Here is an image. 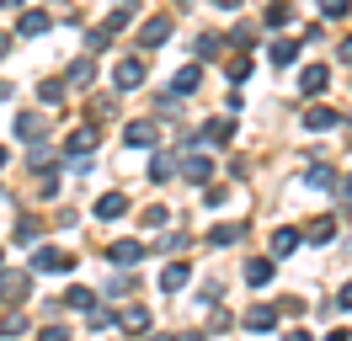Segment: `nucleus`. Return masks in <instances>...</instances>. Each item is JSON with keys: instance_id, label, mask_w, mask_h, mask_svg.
I'll return each mask as SVG.
<instances>
[{"instance_id": "17", "label": "nucleus", "mask_w": 352, "mask_h": 341, "mask_svg": "<svg viewBox=\"0 0 352 341\" xmlns=\"http://www.w3.org/2000/svg\"><path fill=\"white\" fill-rule=\"evenodd\" d=\"M336 123H342V118H336L331 107H309V112H305V128H309V133H331Z\"/></svg>"}, {"instance_id": "25", "label": "nucleus", "mask_w": 352, "mask_h": 341, "mask_svg": "<svg viewBox=\"0 0 352 341\" xmlns=\"http://www.w3.org/2000/svg\"><path fill=\"white\" fill-rule=\"evenodd\" d=\"M299 59V38H278L272 43V64H294Z\"/></svg>"}, {"instance_id": "5", "label": "nucleus", "mask_w": 352, "mask_h": 341, "mask_svg": "<svg viewBox=\"0 0 352 341\" xmlns=\"http://www.w3.org/2000/svg\"><path fill=\"white\" fill-rule=\"evenodd\" d=\"M176 170H182L192 187H208V176H214V160H208V155H187V160H182Z\"/></svg>"}, {"instance_id": "46", "label": "nucleus", "mask_w": 352, "mask_h": 341, "mask_svg": "<svg viewBox=\"0 0 352 341\" xmlns=\"http://www.w3.org/2000/svg\"><path fill=\"white\" fill-rule=\"evenodd\" d=\"M150 341H171V336H150Z\"/></svg>"}, {"instance_id": "39", "label": "nucleus", "mask_w": 352, "mask_h": 341, "mask_svg": "<svg viewBox=\"0 0 352 341\" xmlns=\"http://www.w3.org/2000/svg\"><path fill=\"white\" fill-rule=\"evenodd\" d=\"M326 341H352V331H342V325H336V331H331Z\"/></svg>"}, {"instance_id": "42", "label": "nucleus", "mask_w": 352, "mask_h": 341, "mask_svg": "<svg viewBox=\"0 0 352 341\" xmlns=\"http://www.w3.org/2000/svg\"><path fill=\"white\" fill-rule=\"evenodd\" d=\"M6 96H11V85H6V80H0V102H6Z\"/></svg>"}, {"instance_id": "23", "label": "nucleus", "mask_w": 352, "mask_h": 341, "mask_svg": "<svg viewBox=\"0 0 352 341\" xmlns=\"http://www.w3.org/2000/svg\"><path fill=\"white\" fill-rule=\"evenodd\" d=\"M245 283H251V288H267V283H272V261H262V256L245 261Z\"/></svg>"}, {"instance_id": "4", "label": "nucleus", "mask_w": 352, "mask_h": 341, "mask_svg": "<svg viewBox=\"0 0 352 341\" xmlns=\"http://www.w3.org/2000/svg\"><path fill=\"white\" fill-rule=\"evenodd\" d=\"M123 144H129V149H155V144H160V128H155V123H129V128H123Z\"/></svg>"}, {"instance_id": "32", "label": "nucleus", "mask_w": 352, "mask_h": 341, "mask_svg": "<svg viewBox=\"0 0 352 341\" xmlns=\"http://www.w3.org/2000/svg\"><path fill=\"white\" fill-rule=\"evenodd\" d=\"M192 48H198V59H214V54H219V48H224V38H198V43H192Z\"/></svg>"}, {"instance_id": "45", "label": "nucleus", "mask_w": 352, "mask_h": 341, "mask_svg": "<svg viewBox=\"0 0 352 341\" xmlns=\"http://www.w3.org/2000/svg\"><path fill=\"white\" fill-rule=\"evenodd\" d=\"M0 6H22V0H0Z\"/></svg>"}, {"instance_id": "8", "label": "nucleus", "mask_w": 352, "mask_h": 341, "mask_svg": "<svg viewBox=\"0 0 352 341\" xmlns=\"http://www.w3.org/2000/svg\"><path fill=\"white\" fill-rule=\"evenodd\" d=\"M187 283H192V267H187V261H171V267L160 272V294H182Z\"/></svg>"}, {"instance_id": "15", "label": "nucleus", "mask_w": 352, "mask_h": 341, "mask_svg": "<svg viewBox=\"0 0 352 341\" xmlns=\"http://www.w3.org/2000/svg\"><path fill=\"white\" fill-rule=\"evenodd\" d=\"M272 325H278V309H272V304H251V309H245V331H272Z\"/></svg>"}, {"instance_id": "27", "label": "nucleus", "mask_w": 352, "mask_h": 341, "mask_svg": "<svg viewBox=\"0 0 352 341\" xmlns=\"http://www.w3.org/2000/svg\"><path fill=\"white\" fill-rule=\"evenodd\" d=\"M176 176V160L171 155H155V166H150V182H171Z\"/></svg>"}, {"instance_id": "14", "label": "nucleus", "mask_w": 352, "mask_h": 341, "mask_svg": "<svg viewBox=\"0 0 352 341\" xmlns=\"http://www.w3.org/2000/svg\"><path fill=\"white\" fill-rule=\"evenodd\" d=\"M230 139H235V123H230V118H208V123H203V144H230Z\"/></svg>"}, {"instance_id": "19", "label": "nucleus", "mask_w": 352, "mask_h": 341, "mask_svg": "<svg viewBox=\"0 0 352 341\" xmlns=\"http://www.w3.org/2000/svg\"><path fill=\"white\" fill-rule=\"evenodd\" d=\"M16 139L38 144V139H43V118H38V112H22V118H16Z\"/></svg>"}, {"instance_id": "1", "label": "nucleus", "mask_w": 352, "mask_h": 341, "mask_svg": "<svg viewBox=\"0 0 352 341\" xmlns=\"http://www.w3.org/2000/svg\"><path fill=\"white\" fill-rule=\"evenodd\" d=\"M96 144H102V133H96V128H75V133H69L65 139V160H69V170H86L91 166V155H96Z\"/></svg>"}, {"instance_id": "9", "label": "nucleus", "mask_w": 352, "mask_h": 341, "mask_svg": "<svg viewBox=\"0 0 352 341\" xmlns=\"http://www.w3.org/2000/svg\"><path fill=\"white\" fill-rule=\"evenodd\" d=\"M91 213H96V219H107V224H112V219H123V213H129V197H123V192H102V197H96V208H91Z\"/></svg>"}, {"instance_id": "2", "label": "nucleus", "mask_w": 352, "mask_h": 341, "mask_svg": "<svg viewBox=\"0 0 352 341\" xmlns=\"http://www.w3.org/2000/svg\"><path fill=\"white\" fill-rule=\"evenodd\" d=\"M32 272H54V277H59V272H75V256H69V251H59V245H38V251H32Z\"/></svg>"}, {"instance_id": "35", "label": "nucleus", "mask_w": 352, "mask_h": 341, "mask_svg": "<svg viewBox=\"0 0 352 341\" xmlns=\"http://www.w3.org/2000/svg\"><path fill=\"white\" fill-rule=\"evenodd\" d=\"M123 27H129V11H112V16H107V27H102V32H123Z\"/></svg>"}, {"instance_id": "7", "label": "nucleus", "mask_w": 352, "mask_h": 341, "mask_svg": "<svg viewBox=\"0 0 352 341\" xmlns=\"http://www.w3.org/2000/svg\"><path fill=\"white\" fill-rule=\"evenodd\" d=\"M27 288H32V277H27V272H0V298H6V304H22Z\"/></svg>"}, {"instance_id": "40", "label": "nucleus", "mask_w": 352, "mask_h": 341, "mask_svg": "<svg viewBox=\"0 0 352 341\" xmlns=\"http://www.w3.org/2000/svg\"><path fill=\"white\" fill-rule=\"evenodd\" d=\"M283 341H315V336H309V331H288Z\"/></svg>"}, {"instance_id": "34", "label": "nucleus", "mask_w": 352, "mask_h": 341, "mask_svg": "<svg viewBox=\"0 0 352 341\" xmlns=\"http://www.w3.org/2000/svg\"><path fill=\"white\" fill-rule=\"evenodd\" d=\"M38 341H69V331H65V325H43V331H38Z\"/></svg>"}, {"instance_id": "10", "label": "nucleus", "mask_w": 352, "mask_h": 341, "mask_svg": "<svg viewBox=\"0 0 352 341\" xmlns=\"http://www.w3.org/2000/svg\"><path fill=\"white\" fill-rule=\"evenodd\" d=\"M107 256H112V267H139V261H144V245H139V240H118Z\"/></svg>"}, {"instance_id": "36", "label": "nucleus", "mask_w": 352, "mask_h": 341, "mask_svg": "<svg viewBox=\"0 0 352 341\" xmlns=\"http://www.w3.org/2000/svg\"><path fill=\"white\" fill-rule=\"evenodd\" d=\"M347 11V0H320V16H342Z\"/></svg>"}, {"instance_id": "28", "label": "nucleus", "mask_w": 352, "mask_h": 341, "mask_svg": "<svg viewBox=\"0 0 352 341\" xmlns=\"http://www.w3.org/2000/svg\"><path fill=\"white\" fill-rule=\"evenodd\" d=\"M305 182H309V187H320V192H326V187H336L331 166H309V170H305Z\"/></svg>"}, {"instance_id": "33", "label": "nucleus", "mask_w": 352, "mask_h": 341, "mask_svg": "<svg viewBox=\"0 0 352 341\" xmlns=\"http://www.w3.org/2000/svg\"><path fill=\"white\" fill-rule=\"evenodd\" d=\"M22 331H27L22 315H6V320H0V336H22Z\"/></svg>"}, {"instance_id": "6", "label": "nucleus", "mask_w": 352, "mask_h": 341, "mask_svg": "<svg viewBox=\"0 0 352 341\" xmlns=\"http://www.w3.org/2000/svg\"><path fill=\"white\" fill-rule=\"evenodd\" d=\"M166 38H171V16H150L139 27V48H160Z\"/></svg>"}, {"instance_id": "29", "label": "nucleus", "mask_w": 352, "mask_h": 341, "mask_svg": "<svg viewBox=\"0 0 352 341\" xmlns=\"http://www.w3.org/2000/svg\"><path fill=\"white\" fill-rule=\"evenodd\" d=\"M65 304H69V309H96V294H91V288H69Z\"/></svg>"}, {"instance_id": "11", "label": "nucleus", "mask_w": 352, "mask_h": 341, "mask_svg": "<svg viewBox=\"0 0 352 341\" xmlns=\"http://www.w3.org/2000/svg\"><path fill=\"white\" fill-rule=\"evenodd\" d=\"M326 80H331L326 64H305V75H299V91H305V96H320V91H326Z\"/></svg>"}, {"instance_id": "44", "label": "nucleus", "mask_w": 352, "mask_h": 341, "mask_svg": "<svg viewBox=\"0 0 352 341\" xmlns=\"http://www.w3.org/2000/svg\"><path fill=\"white\" fill-rule=\"evenodd\" d=\"M6 48H11V38H0V54H6Z\"/></svg>"}, {"instance_id": "30", "label": "nucleus", "mask_w": 352, "mask_h": 341, "mask_svg": "<svg viewBox=\"0 0 352 341\" xmlns=\"http://www.w3.org/2000/svg\"><path fill=\"white\" fill-rule=\"evenodd\" d=\"M166 219H171V208H160V203H155V208H144V213H139V224H144V230H160Z\"/></svg>"}, {"instance_id": "20", "label": "nucleus", "mask_w": 352, "mask_h": 341, "mask_svg": "<svg viewBox=\"0 0 352 341\" xmlns=\"http://www.w3.org/2000/svg\"><path fill=\"white\" fill-rule=\"evenodd\" d=\"M241 234H245V224H214V230H208V245L219 251V245H235Z\"/></svg>"}, {"instance_id": "37", "label": "nucleus", "mask_w": 352, "mask_h": 341, "mask_svg": "<svg viewBox=\"0 0 352 341\" xmlns=\"http://www.w3.org/2000/svg\"><path fill=\"white\" fill-rule=\"evenodd\" d=\"M208 6H219V11H241V0H208Z\"/></svg>"}, {"instance_id": "24", "label": "nucleus", "mask_w": 352, "mask_h": 341, "mask_svg": "<svg viewBox=\"0 0 352 341\" xmlns=\"http://www.w3.org/2000/svg\"><path fill=\"white\" fill-rule=\"evenodd\" d=\"M262 21L267 27H288V21H294V6H288V0H272V6L262 11Z\"/></svg>"}, {"instance_id": "21", "label": "nucleus", "mask_w": 352, "mask_h": 341, "mask_svg": "<svg viewBox=\"0 0 352 341\" xmlns=\"http://www.w3.org/2000/svg\"><path fill=\"white\" fill-rule=\"evenodd\" d=\"M299 240H305V230H278V234H272V256H294V251H299Z\"/></svg>"}, {"instance_id": "12", "label": "nucleus", "mask_w": 352, "mask_h": 341, "mask_svg": "<svg viewBox=\"0 0 352 341\" xmlns=\"http://www.w3.org/2000/svg\"><path fill=\"white\" fill-rule=\"evenodd\" d=\"M305 240H309V245H326V240H336V219H331V213L309 219V224H305Z\"/></svg>"}, {"instance_id": "38", "label": "nucleus", "mask_w": 352, "mask_h": 341, "mask_svg": "<svg viewBox=\"0 0 352 341\" xmlns=\"http://www.w3.org/2000/svg\"><path fill=\"white\" fill-rule=\"evenodd\" d=\"M336 304H342V309H352V283L342 288V298H336Z\"/></svg>"}, {"instance_id": "18", "label": "nucleus", "mask_w": 352, "mask_h": 341, "mask_svg": "<svg viewBox=\"0 0 352 341\" xmlns=\"http://www.w3.org/2000/svg\"><path fill=\"white\" fill-rule=\"evenodd\" d=\"M65 80H69V85H91V80H96V59H91V54H80V59L69 64Z\"/></svg>"}, {"instance_id": "41", "label": "nucleus", "mask_w": 352, "mask_h": 341, "mask_svg": "<svg viewBox=\"0 0 352 341\" xmlns=\"http://www.w3.org/2000/svg\"><path fill=\"white\" fill-rule=\"evenodd\" d=\"M336 48H342V59H352V38H342V43H336Z\"/></svg>"}, {"instance_id": "26", "label": "nucleus", "mask_w": 352, "mask_h": 341, "mask_svg": "<svg viewBox=\"0 0 352 341\" xmlns=\"http://www.w3.org/2000/svg\"><path fill=\"white\" fill-rule=\"evenodd\" d=\"M224 75H230V80L241 85V80H245V75H251V54H235V59L224 64Z\"/></svg>"}, {"instance_id": "16", "label": "nucleus", "mask_w": 352, "mask_h": 341, "mask_svg": "<svg viewBox=\"0 0 352 341\" xmlns=\"http://www.w3.org/2000/svg\"><path fill=\"white\" fill-rule=\"evenodd\" d=\"M118 320H123V331H129V336H144V331H150V309H144V304H129Z\"/></svg>"}, {"instance_id": "47", "label": "nucleus", "mask_w": 352, "mask_h": 341, "mask_svg": "<svg viewBox=\"0 0 352 341\" xmlns=\"http://www.w3.org/2000/svg\"><path fill=\"white\" fill-rule=\"evenodd\" d=\"M347 197H352V176H347Z\"/></svg>"}, {"instance_id": "43", "label": "nucleus", "mask_w": 352, "mask_h": 341, "mask_svg": "<svg viewBox=\"0 0 352 341\" xmlns=\"http://www.w3.org/2000/svg\"><path fill=\"white\" fill-rule=\"evenodd\" d=\"M171 341H203V336H171Z\"/></svg>"}, {"instance_id": "3", "label": "nucleus", "mask_w": 352, "mask_h": 341, "mask_svg": "<svg viewBox=\"0 0 352 341\" xmlns=\"http://www.w3.org/2000/svg\"><path fill=\"white\" fill-rule=\"evenodd\" d=\"M112 85H118V91H139V85H144V59H118Z\"/></svg>"}, {"instance_id": "22", "label": "nucleus", "mask_w": 352, "mask_h": 341, "mask_svg": "<svg viewBox=\"0 0 352 341\" xmlns=\"http://www.w3.org/2000/svg\"><path fill=\"white\" fill-rule=\"evenodd\" d=\"M171 85H176V96H192V91L203 85V69H198V64H187V69H182Z\"/></svg>"}, {"instance_id": "31", "label": "nucleus", "mask_w": 352, "mask_h": 341, "mask_svg": "<svg viewBox=\"0 0 352 341\" xmlns=\"http://www.w3.org/2000/svg\"><path fill=\"white\" fill-rule=\"evenodd\" d=\"M59 96H65V80H43V85H38V102H43V107H54Z\"/></svg>"}, {"instance_id": "13", "label": "nucleus", "mask_w": 352, "mask_h": 341, "mask_svg": "<svg viewBox=\"0 0 352 341\" xmlns=\"http://www.w3.org/2000/svg\"><path fill=\"white\" fill-rule=\"evenodd\" d=\"M48 27H54L48 11H22V21H16V32H22V38H43Z\"/></svg>"}]
</instances>
